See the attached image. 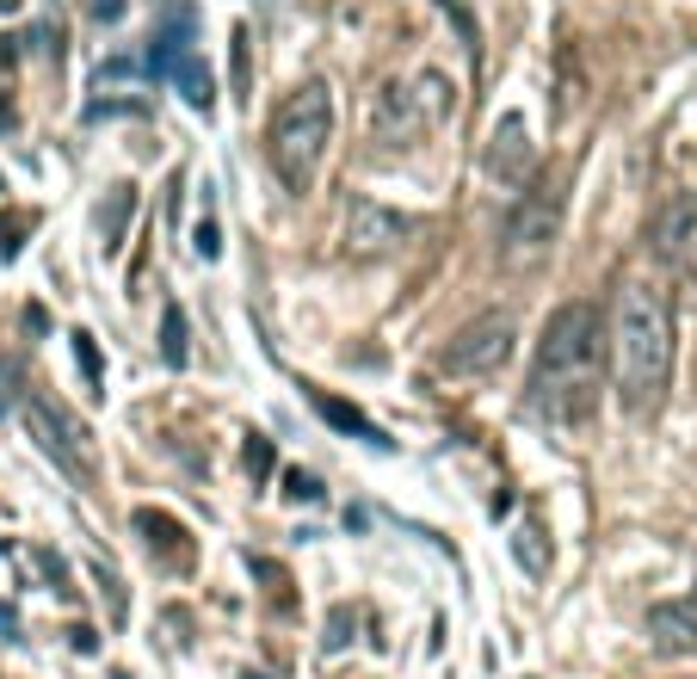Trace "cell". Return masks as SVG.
Returning a JSON list of instances; mask_svg holds the SVG:
<instances>
[{
    "mask_svg": "<svg viewBox=\"0 0 697 679\" xmlns=\"http://www.w3.org/2000/svg\"><path fill=\"white\" fill-rule=\"evenodd\" d=\"M649 253L673 272L697 266V191L691 186L666 191L661 205L649 210Z\"/></svg>",
    "mask_w": 697,
    "mask_h": 679,
    "instance_id": "obj_8",
    "label": "cell"
},
{
    "mask_svg": "<svg viewBox=\"0 0 697 679\" xmlns=\"http://www.w3.org/2000/svg\"><path fill=\"white\" fill-rule=\"evenodd\" d=\"M32 229H37L32 210H7V217H0V260H13V253L25 248V236H32Z\"/></svg>",
    "mask_w": 697,
    "mask_h": 679,
    "instance_id": "obj_20",
    "label": "cell"
},
{
    "mask_svg": "<svg viewBox=\"0 0 697 679\" xmlns=\"http://www.w3.org/2000/svg\"><path fill=\"white\" fill-rule=\"evenodd\" d=\"M450 75L438 68H414V75H389L371 99V143L383 149H414L426 143L438 124L450 118Z\"/></svg>",
    "mask_w": 697,
    "mask_h": 679,
    "instance_id": "obj_4",
    "label": "cell"
},
{
    "mask_svg": "<svg viewBox=\"0 0 697 679\" xmlns=\"http://www.w3.org/2000/svg\"><path fill=\"white\" fill-rule=\"evenodd\" d=\"M13 631H19V617L7 612V605H0V636H13Z\"/></svg>",
    "mask_w": 697,
    "mask_h": 679,
    "instance_id": "obj_28",
    "label": "cell"
},
{
    "mask_svg": "<svg viewBox=\"0 0 697 679\" xmlns=\"http://www.w3.org/2000/svg\"><path fill=\"white\" fill-rule=\"evenodd\" d=\"M94 13L111 25V19H124V0H94Z\"/></svg>",
    "mask_w": 697,
    "mask_h": 679,
    "instance_id": "obj_27",
    "label": "cell"
},
{
    "mask_svg": "<svg viewBox=\"0 0 697 679\" xmlns=\"http://www.w3.org/2000/svg\"><path fill=\"white\" fill-rule=\"evenodd\" d=\"M241 463H248L253 489H260L265 475L279 470V451H272V439H265V432H248V445H241Z\"/></svg>",
    "mask_w": 697,
    "mask_h": 679,
    "instance_id": "obj_19",
    "label": "cell"
},
{
    "mask_svg": "<svg viewBox=\"0 0 697 679\" xmlns=\"http://www.w3.org/2000/svg\"><path fill=\"white\" fill-rule=\"evenodd\" d=\"M25 427L32 439L44 445V458H56V470H68L80 489H94L99 482V445H94V427L68 408L63 395L50 390H32L25 395Z\"/></svg>",
    "mask_w": 697,
    "mask_h": 679,
    "instance_id": "obj_6",
    "label": "cell"
},
{
    "mask_svg": "<svg viewBox=\"0 0 697 679\" xmlns=\"http://www.w3.org/2000/svg\"><path fill=\"white\" fill-rule=\"evenodd\" d=\"M130 210H137V191H130V186H111V191H106V205H99V248H106V253L124 248Z\"/></svg>",
    "mask_w": 697,
    "mask_h": 679,
    "instance_id": "obj_14",
    "label": "cell"
},
{
    "mask_svg": "<svg viewBox=\"0 0 697 679\" xmlns=\"http://www.w3.org/2000/svg\"><path fill=\"white\" fill-rule=\"evenodd\" d=\"M512 340H519L512 309H481L476 321H464L450 333V347L438 352V371L445 377H494L500 364L512 359Z\"/></svg>",
    "mask_w": 697,
    "mask_h": 679,
    "instance_id": "obj_7",
    "label": "cell"
},
{
    "mask_svg": "<svg viewBox=\"0 0 697 679\" xmlns=\"http://www.w3.org/2000/svg\"><path fill=\"white\" fill-rule=\"evenodd\" d=\"M0 191H7V186H0Z\"/></svg>",
    "mask_w": 697,
    "mask_h": 679,
    "instance_id": "obj_30",
    "label": "cell"
},
{
    "mask_svg": "<svg viewBox=\"0 0 697 679\" xmlns=\"http://www.w3.org/2000/svg\"><path fill=\"white\" fill-rule=\"evenodd\" d=\"M512 556H519V569H525L531 581H543V574H549V537H543L537 519H525L519 532H512Z\"/></svg>",
    "mask_w": 697,
    "mask_h": 679,
    "instance_id": "obj_15",
    "label": "cell"
},
{
    "mask_svg": "<svg viewBox=\"0 0 697 679\" xmlns=\"http://www.w3.org/2000/svg\"><path fill=\"white\" fill-rule=\"evenodd\" d=\"M605 364H611V390H618L623 414L649 420L661 414L666 383H673V297L654 278H623L611 297V321H605Z\"/></svg>",
    "mask_w": 697,
    "mask_h": 679,
    "instance_id": "obj_1",
    "label": "cell"
},
{
    "mask_svg": "<svg viewBox=\"0 0 697 679\" xmlns=\"http://www.w3.org/2000/svg\"><path fill=\"white\" fill-rule=\"evenodd\" d=\"M488 174L500 179V186H525L531 174H537V149H531V130L519 111H507L494 124V136H488Z\"/></svg>",
    "mask_w": 697,
    "mask_h": 679,
    "instance_id": "obj_10",
    "label": "cell"
},
{
    "mask_svg": "<svg viewBox=\"0 0 697 679\" xmlns=\"http://www.w3.org/2000/svg\"><path fill=\"white\" fill-rule=\"evenodd\" d=\"M137 537L149 544V556H155L167 574H186L192 569V532L173 513H155V506H137Z\"/></svg>",
    "mask_w": 697,
    "mask_h": 679,
    "instance_id": "obj_11",
    "label": "cell"
},
{
    "mask_svg": "<svg viewBox=\"0 0 697 679\" xmlns=\"http://www.w3.org/2000/svg\"><path fill=\"white\" fill-rule=\"evenodd\" d=\"M562 236V179L549 174H531L525 191H519V205L507 210V229H500V266L507 272H531L549 260Z\"/></svg>",
    "mask_w": 697,
    "mask_h": 679,
    "instance_id": "obj_5",
    "label": "cell"
},
{
    "mask_svg": "<svg viewBox=\"0 0 697 679\" xmlns=\"http://www.w3.org/2000/svg\"><path fill=\"white\" fill-rule=\"evenodd\" d=\"M284 494H291V501H322V482H315L309 470H291L284 475Z\"/></svg>",
    "mask_w": 697,
    "mask_h": 679,
    "instance_id": "obj_24",
    "label": "cell"
},
{
    "mask_svg": "<svg viewBox=\"0 0 697 679\" xmlns=\"http://www.w3.org/2000/svg\"><path fill=\"white\" fill-rule=\"evenodd\" d=\"M161 359H167L173 371L192 359V328H186V309H179V303L161 309Z\"/></svg>",
    "mask_w": 697,
    "mask_h": 679,
    "instance_id": "obj_16",
    "label": "cell"
},
{
    "mask_svg": "<svg viewBox=\"0 0 697 679\" xmlns=\"http://www.w3.org/2000/svg\"><path fill=\"white\" fill-rule=\"evenodd\" d=\"M68 340H75V364H80V377H87V390H106V359H99L94 333H87V328H75Z\"/></svg>",
    "mask_w": 697,
    "mask_h": 679,
    "instance_id": "obj_18",
    "label": "cell"
},
{
    "mask_svg": "<svg viewBox=\"0 0 697 679\" xmlns=\"http://www.w3.org/2000/svg\"><path fill=\"white\" fill-rule=\"evenodd\" d=\"M438 7H445V13L457 19V32H464V44L476 50V37H481V32H476V19H469V7H464V0H438Z\"/></svg>",
    "mask_w": 697,
    "mask_h": 679,
    "instance_id": "obj_25",
    "label": "cell"
},
{
    "mask_svg": "<svg viewBox=\"0 0 697 679\" xmlns=\"http://www.w3.org/2000/svg\"><path fill=\"white\" fill-rule=\"evenodd\" d=\"M309 402H315V414H322L334 432H352V439H364V445H377V451H389L383 427H377V420L358 408V402H340L334 390H309Z\"/></svg>",
    "mask_w": 697,
    "mask_h": 679,
    "instance_id": "obj_13",
    "label": "cell"
},
{
    "mask_svg": "<svg viewBox=\"0 0 697 679\" xmlns=\"http://www.w3.org/2000/svg\"><path fill=\"white\" fill-rule=\"evenodd\" d=\"M0 7H19V0H0Z\"/></svg>",
    "mask_w": 697,
    "mask_h": 679,
    "instance_id": "obj_29",
    "label": "cell"
},
{
    "mask_svg": "<svg viewBox=\"0 0 697 679\" xmlns=\"http://www.w3.org/2000/svg\"><path fill=\"white\" fill-rule=\"evenodd\" d=\"M346 631H352V605H334V617H327V636H322L327 655H334V648H346Z\"/></svg>",
    "mask_w": 697,
    "mask_h": 679,
    "instance_id": "obj_23",
    "label": "cell"
},
{
    "mask_svg": "<svg viewBox=\"0 0 697 679\" xmlns=\"http://www.w3.org/2000/svg\"><path fill=\"white\" fill-rule=\"evenodd\" d=\"M192 253H198V260H217V253H222V229H217V217H210V210H204L198 229H192Z\"/></svg>",
    "mask_w": 697,
    "mask_h": 679,
    "instance_id": "obj_22",
    "label": "cell"
},
{
    "mask_svg": "<svg viewBox=\"0 0 697 679\" xmlns=\"http://www.w3.org/2000/svg\"><path fill=\"white\" fill-rule=\"evenodd\" d=\"M414 229H420V222L402 217V210L377 205V198H352V205H346L340 241H346V253H352V260H383V253L407 248V236H414Z\"/></svg>",
    "mask_w": 697,
    "mask_h": 679,
    "instance_id": "obj_9",
    "label": "cell"
},
{
    "mask_svg": "<svg viewBox=\"0 0 697 679\" xmlns=\"http://www.w3.org/2000/svg\"><path fill=\"white\" fill-rule=\"evenodd\" d=\"M229 63H235V94L253 99V32L248 25H235L229 32Z\"/></svg>",
    "mask_w": 697,
    "mask_h": 679,
    "instance_id": "obj_17",
    "label": "cell"
},
{
    "mask_svg": "<svg viewBox=\"0 0 697 679\" xmlns=\"http://www.w3.org/2000/svg\"><path fill=\"white\" fill-rule=\"evenodd\" d=\"M94 581H99V600H106V612H111V624H124V612H130V600H124V581L106 569V562H94Z\"/></svg>",
    "mask_w": 697,
    "mask_h": 679,
    "instance_id": "obj_21",
    "label": "cell"
},
{
    "mask_svg": "<svg viewBox=\"0 0 697 679\" xmlns=\"http://www.w3.org/2000/svg\"><path fill=\"white\" fill-rule=\"evenodd\" d=\"M649 643L661 648V655H691L697 648V587L685 593V600H666L649 612Z\"/></svg>",
    "mask_w": 697,
    "mask_h": 679,
    "instance_id": "obj_12",
    "label": "cell"
},
{
    "mask_svg": "<svg viewBox=\"0 0 697 679\" xmlns=\"http://www.w3.org/2000/svg\"><path fill=\"white\" fill-rule=\"evenodd\" d=\"M599 383H605V328L592 303H562L549 328L537 340V364L525 383V408L543 427H587L599 408Z\"/></svg>",
    "mask_w": 697,
    "mask_h": 679,
    "instance_id": "obj_2",
    "label": "cell"
},
{
    "mask_svg": "<svg viewBox=\"0 0 697 679\" xmlns=\"http://www.w3.org/2000/svg\"><path fill=\"white\" fill-rule=\"evenodd\" d=\"M327 143H334V94H327V80H303L279 99L272 124H265V161H272L279 186L309 191Z\"/></svg>",
    "mask_w": 697,
    "mask_h": 679,
    "instance_id": "obj_3",
    "label": "cell"
},
{
    "mask_svg": "<svg viewBox=\"0 0 697 679\" xmlns=\"http://www.w3.org/2000/svg\"><path fill=\"white\" fill-rule=\"evenodd\" d=\"M68 643H75L80 655H94V648H99V631H87V624H75V631H68Z\"/></svg>",
    "mask_w": 697,
    "mask_h": 679,
    "instance_id": "obj_26",
    "label": "cell"
}]
</instances>
